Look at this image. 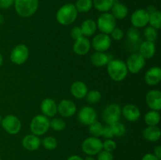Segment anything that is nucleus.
I'll return each instance as SVG.
<instances>
[{
    "label": "nucleus",
    "mask_w": 161,
    "mask_h": 160,
    "mask_svg": "<svg viewBox=\"0 0 161 160\" xmlns=\"http://www.w3.org/2000/svg\"><path fill=\"white\" fill-rule=\"evenodd\" d=\"M138 53L143 56L145 59H150L156 53L155 42L144 41L142 42L138 47Z\"/></svg>",
    "instance_id": "23"
},
{
    "label": "nucleus",
    "mask_w": 161,
    "mask_h": 160,
    "mask_svg": "<svg viewBox=\"0 0 161 160\" xmlns=\"http://www.w3.org/2000/svg\"><path fill=\"white\" fill-rule=\"evenodd\" d=\"M41 144H42L44 148L47 149V150L52 151L54 150L57 147V146H58V141H57V140L53 136H48L44 137L42 139V141H41Z\"/></svg>",
    "instance_id": "35"
},
{
    "label": "nucleus",
    "mask_w": 161,
    "mask_h": 160,
    "mask_svg": "<svg viewBox=\"0 0 161 160\" xmlns=\"http://www.w3.org/2000/svg\"><path fill=\"white\" fill-rule=\"evenodd\" d=\"M67 160H83V158L77 155H71L70 157H69V158H67Z\"/></svg>",
    "instance_id": "46"
},
{
    "label": "nucleus",
    "mask_w": 161,
    "mask_h": 160,
    "mask_svg": "<svg viewBox=\"0 0 161 160\" xmlns=\"http://www.w3.org/2000/svg\"><path fill=\"white\" fill-rule=\"evenodd\" d=\"M111 14L116 20H123L128 14V8L121 3H114L111 9Z\"/></svg>",
    "instance_id": "26"
},
{
    "label": "nucleus",
    "mask_w": 161,
    "mask_h": 160,
    "mask_svg": "<svg viewBox=\"0 0 161 160\" xmlns=\"http://www.w3.org/2000/svg\"><path fill=\"white\" fill-rule=\"evenodd\" d=\"M40 109L43 115L47 118L54 117L58 113V104L51 98H45L40 104Z\"/></svg>",
    "instance_id": "18"
},
{
    "label": "nucleus",
    "mask_w": 161,
    "mask_h": 160,
    "mask_svg": "<svg viewBox=\"0 0 161 160\" xmlns=\"http://www.w3.org/2000/svg\"><path fill=\"white\" fill-rule=\"evenodd\" d=\"M142 136L146 141H150V142H156L160 140L161 136L160 129L157 125L146 127L142 131Z\"/></svg>",
    "instance_id": "25"
},
{
    "label": "nucleus",
    "mask_w": 161,
    "mask_h": 160,
    "mask_svg": "<svg viewBox=\"0 0 161 160\" xmlns=\"http://www.w3.org/2000/svg\"><path fill=\"white\" fill-rule=\"evenodd\" d=\"M14 8L19 16L30 17L36 13L39 7V0H14Z\"/></svg>",
    "instance_id": "3"
},
{
    "label": "nucleus",
    "mask_w": 161,
    "mask_h": 160,
    "mask_svg": "<svg viewBox=\"0 0 161 160\" xmlns=\"http://www.w3.org/2000/svg\"><path fill=\"white\" fill-rule=\"evenodd\" d=\"M144 36L146 41L155 42L157 39V36H158L157 30L151 26L146 27L144 31Z\"/></svg>",
    "instance_id": "37"
},
{
    "label": "nucleus",
    "mask_w": 161,
    "mask_h": 160,
    "mask_svg": "<svg viewBox=\"0 0 161 160\" xmlns=\"http://www.w3.org/2000/svg\"><path fill=\"white\" fill-rule=\"evenodd\" d=\"M70 35L72 39H75V40H76V39H80V38L83 36L81 29H80V27H74V28L71 30Z\"/></svg>",
    "instance_id": "41"
},
{
    "label": "nucleus",
    "mask_w": 161,
    "mask_h": 160,
    "mask_svg": "<svg viewBox=\"0 0 161 160\" xmlns=\"http://www.w3.org/2000/svg\"><path fill=\"white\" fill-rule=\"evenodd\" d=\"M14 3V0H0V9H8Z\"/></svg>",
    "instance_id": "43"
},
{
    "label": "nucleus",
    "mask_w": 161,
    "mask_h": 160,
    "mask_svg": "<svg viewBox=\"0 0 161 160\" xmlns=\"http://www.w3.org/2000/svg\"><path fill=\"white\" fill-rule=\"evenodd\" d=\"M0 160H1V157H0Z\"/></svg>",
    "instance_id": "50"
},
{
    "label": "nucleus",
    "mask_w": 161,
    "mask_h": 160,
    "mask_svg": "<svg viewBox=\"0 0 161 160\" xmlns=\"http://www.w3.org/2000/svg\"><path fill=\"white\" fill-rule=\"evenodd\" d=\"M112 39L108 35L100 34L97 35L93 38L92 46L96 52H105L111 47Z\"/></svg>",
    "instance_id": "14"
},
{
    "label": "nucleus",
    "mask_w": 161,
    "mask_h": 160,
    "mask_svg": "<svg viewBox=\"0 0 161 160\" xmlns=\"http://www.w3.org/2000/svg\"><path fill=\"white\" fill-rule=\"evenodd\" d=\"M147 106L151 110L160 111L161 109V92L158 89H151L147 93L146 97Z\"/></svg>",
    "instance_id": "16"
},
{
    "label": "nucleus",
    "mask_w": 161,
    "mask_h": 160,
    "mask_svg": "<svg viewBox=\"0 0 161 160\" xmlns=\"http://www.w3.org/2000/svg\"><path fill=\"white\" fill-rule=\"evenodd\" d=\"M161 81V69L160 67H152L145 75V82L149 86H156Z\"/></svg>",
    "instance_id": "21"
},
{
    "label": "nucleus",
    "mask_w": 161,
    "mask_h": 160,
    "mask_svg": "<svg viewBox=\"0 0 161 160\" xmlns=\"http://www.w3.org/2000/svg\"><path fill=\"white\" fill-rule=\"evenodd\" d=\"M149 13L146 9H138L134 11L130 17V22L134 28H142L149 24Z\"/></svg>",
    "instance_id": "13"
},
{
    "label": "nucleus",
    "mask_w": 161,
    "mask_h": 160,
    "mask_svg": "<svg viewBox=\"0 0 161 160\" xmlns=\"http://www.w3.org/2000/svg\"><path fill=\"white\" fill-rule=\"evenodd\" d=\"M83 160H95V158L93 156H91V155H87L86 158H83Z\"/></svg>",
    "instance_id": "47"
},
{
    "label": "nucleus",
    "mask_w": 161,
    "mask_h": 160,
    "mask_svg": "<svg viewBox=\"0 0 161 160\" xmlns=\"http://www.w3.org/2000/svg\"><path fill=\"white\" fill-rule=\"evenodd\" d=\"M110 35H111V37L110 38H112L113 39L116 41H120L124 38V32L121 28H115L113 31L110 33Z\"/></svg>",
    "instance_id": "39"
},
{
    "label": "nucleus",
    "mask_w": 161,
    "mask_h": 160,
    "mask_svg": "<svg viewBox=\"0 0 161 160\" xmlns=\"http://www.w3.org/2000/svg\"><path fill=\"white\" fill-rule=\"evenodd\" d=\"M121 115V108L117 104H109L102 111V119L108 125L119 122Z\"/></svg>",
    "instance_id": "6"
},
{
    "label": "nucleus",
    "mask_w": 161,
    "mask_h": 160,
    "mask_svg": "<svg viewBox=\"0 0 161 160\" xmlns=\"http://www.w3.org/2000/svg\"><path fill=\"white\" fill-rule=\"evenodd\" d=\"M97 160H114V158H113L112 152L102 150V152L97 154Z\"/></svg>",
    "instance_id": "40"
},
{
    "label": "nucleus",
    "mask_w": 161,
    "mask_h": 160,
    "mask_svg": "<svg viewBox=\"0 0 161 160\" xmlns=\"http://www.w3.org/2000/svg\"><path fill=\"white\" fill-rule=\"evenodd\" d=\"M92 1L93 6H94L97 10L102 13H106L111 10L115 3L114 0H92Z\"/></svg>",
    "instance_id": "29"
},
{
    "label": "nucleus",
    "mask_w": 161,
    "mask_h": 160,
    "mask_svg": "<svg viewBox=\"0 0 161 160\" xmlns=\"http://www.w3.org/2000/svg\"><path fill=\"white\" fill-rule=\"evenodd\" d=\"M78 12L72 3L64 4L60 8L56 13L57 21L61 25H70L76 20Z\"/></svg>",
    "instance_id": "2"
},
{
    "label": "nucleus",
    "mask_w": 161,
    "mask_h": 160,
    "mask_svg": "<svg viewBox=\"0 0 161 160\" xmlns=\"http://www.w3.org/2000/svg\"><path fill=\"white\" fill-rule=\"evenodd\" d=\"M97 28L101 33L110 35L115 28H116V20L114 18L111 13H103L97 18Z\"/></svg>",
    "instance_id": "5"
},
{
    "label": "nucleus",
    "mask_w": 161,
    "mask_h": 160,
    "mask_svg": "<svg viewBox=\"0 0 161 160\" xmlns=\"http://www.w3.org/2000/svg\"><path fill=\"white\" fill-rule=\"evenodd\" d=\"M91 47V43L89 39L86 37L80 38V39L75 40L73 44V51L75 54L83 56L88 53Z\"/></svg>",
    "instance_id": "19"
},
{
    "label": "nucleus",
    "mask_w": 161,
    "mask_h": 160,
    "mask_svg": "<svg viewBox=\"0 0 161 160\" xmlns=\"http://www.w3.org/2000/svg\"><path fill=\"white\" fill-rule=\"evenodd\" d=\"M128 72L137 74L142 71L146 65V59L138 53H133L128 56L126 61Z\"/></svg>",
    "instance_id": "11"
},
{
    "label": "nucleus",
    "mask_w": 161,
    "mask_h": 160,
    "mask_svg": "<svg viewBox=\"0 0 161 160\" xmlns=\"http://www.w3.org/2000/svg\"><path fill=\"white\" fill-rule=\"evenodd\" d=\"M112 130H113V134L114 136L116 137H121V136H124L126 133V126L119 121V122H116L115 123L110 125Z\"/></svg>",
    "instance_id": "36"
},
{
    "label": "nucleus",
    "mask_w": 161,
    "mask_h": 160,
    "mask_svg": "<svg viewBox=\"0 0 161 160\" xmlns=\"http://www.w3.org/2000/svg\"><path fill=\"white\" fill-rule=\"evenodd\" d=\"M105 139H113L114 137V134H113V130H112L110 125H106L104 126L103 133H102V136Z\"/></svg>",
    "instance_id": "42"
},
{
    "label": "nucleus",
    "mask_w": 161,
    "mask_h": 160,
    "mask_svg": "<svg viewBox=\"0 0 161 160\" xmlns=\"http://www.w3.org/2000/svg\"><path fill=\"white\" fill-rule=\"evenodd\" d=\"M102 150V141L98 137L89 136L82 143V151L87 155L94 156L97 155Z\"/></svg>",
    "instance_id": "7"
},
{
    "label": "nucleus",
    "mask_w": 161,
    "mask_h": 160,
    "mask_svg": "<svg viewBox=\"0 0 161 160\" xmlns=\"http://www.w3.org/2000/svg\"><path fill=\"white\" fill-rule=\"evenodd\" d=\"M50 129V119L43 115H37L32 118L30 124L31 133L36 136H42Z\"/></svg>",
    "instance_id": "4"
},
{
    "label": "nucleus",
    "mask_w": 161,
    "mask_h": 160,
    "mask_svg": "<svg viewBox=\"0 0 161 160\" xmlns=\"http://www.w3.org/2000/svg\"><path fill=\"white\" fill-rule=\"evenodd\" d=\"M75 7L78 13H87L92 9V0H77Z\"/></svg>",
    "instance_id": "31"
},
{
    "label": "nucleus",
    "mask_w": 161,
    "mask_h": 160,
    "mask_svg": "<svg viewBox=\"0 0 161 160\" xmlns=\"http://www.w3.org/2000/svg\"><path fill=\"white\" fill-rule=\"evenodd\" d=\"M76 105L72 100L64 99L58 104V113L64 118L73 116L76 112Z\"/></svg>",
    "instance_id": "15"
},
{
    "label": "nucleus",
    "mask_w": 161,
    "mask_h": 160,
    "mask_svg": "<svg viewBox=\"0 0 161 160\" xmlns=\"http://www.w3.org/2000/svg\"><path fill=\"white\" fill-rule=\"evenodd\" d=\"M66 122L61 118H53L50 120V128L53 129L57 132L62 131L65 129Z\"/></svg>",
    "instance_id": "33"
},
{
    "label": "nucleus",
    "mask_w": 161,
    "mask_h": 160,
    "mask_svg": "<svg viewBox=\"0 0 161 160\" xmlns=\"http://www.w3.org/2000/svg\"><path fill=\"white\" fill-rule=\"evenodd\" d=\"M85 98L88 103L94 104L98 103L102 100V94L97 89H93V90L88 91Z\"/></svg>",
    "instance_id": "34"
},
{
    "label": "nucleus",
    "mask_w": 161,
    "mask_h": 160,
    "mask_svg": "<svg viewBox=\"0 0 161 160\" xmlns=\"http://www.w3.org/2000/svg\"><path fill=\"white\" fill-rule=\"evenodd\" d=\"M153 154L154 155H155L157 158H158L159 159H161V146H157V147L154 148V151H153Z\"/></svg>",
    "instance_id": "45"
},
{
    "label": "nucleus",
    "mask_w": 161,
    "mask_h": 160,
    "mask_svg": "<svg viewBox=\"0 0 161 160\" xmlns=\"http://www.w3.org/2000/svg\"><path fill=\"white\" fill-rule=\"evenodd\" d=\"M1 125L7 133L15 135L21 130L22 124L18 117L14 115H8L2 119Z\"/></svg>",
    "instance_id": "8"
},
{
    "label": "nucleus",
    "mask_w": 161,
    "mask_h": 160,
    "mask_svg": "<svg viewBox=\"0 0 161 160\" xmlns=\"http://www.w3.org/2000/svg\"><path fill=\"white\" fill-rule=\"evenodd\" d=\"M107 72L110 78L115 82H122L128 74L127 65L119 59H111L107 64Z\"/></svg>",
    "instance_id": "1"
},
{
    "label": "nucleus",
    "mask_w": 161,
    "mask_h": 160,
    "mask_svg": "<svg viewBox=\"0 0 161 160\" xmlns=\"http://www.w3.org/2000/svg\"><path fill=\"white\" fill-rule=\"evenodd\" d=\"M97 114L96 110L91 106H85L80 110L77 115V119L81 124L90 125L97 120Z\"/></svg>",
    "instance_id": "12"
},
{
    "label": "nucleus",
    "mask_w": 161,
    "mask_h": 160,
    "mask_svg": "<svg viewBox=\"0 0 161 160\" xmlns=\"http://www.w3.org/2000/svg\"><path fill=\"white\" fill-rule=\"evenodd\" d=\"M3 55L2 53H0V67L3 65Z\"/></svg>",
    "instance_id": "48"
},
{
    "label": "nucleus",
    "mask_w": 161,
    "mask_h": 160,
    "mask_svg": "<svg viewBox=\"0 0 161 160\" xmlns=\"http://www.w3.org/2000/svg\"><path fill=\"white\" fill-rule=\"evenodd\" d=\"M142 40L140 38V32L138 28L134 27L129 28L127 31V40H126L125 47L127 50L133 53H136L138 50Z\"/></svg>",
    "instance_id": "10"
},
{
    "label": "nucleus",
    "mask_w": 161,
    "mask_h": 160,
    "mask_svg": "<svg viewBox=\"0 0 161 160\" xmlns=\"http://www.w3.org/2000/svg\"><path fill=\"white\" fill-rule=\"evenodd\" d=\"M144 120L147 126H155L160 122V114L159 111L150 110L145 115Z\"/></svg>",
    "instance_id": "28"
},
{
    "label": "nucleus",
    "mask_w": 161,
    "mask_h": 160,
    "mask_svg": "<svg viewBox=\"0 0 161 160\" xmlns=\"http://www.w3.org/2000/svg\"><path fill=\"white\" fill-rule=\"evenodd\" d=\"M142 160H160L155 156L153 153H147L142 157Z\"/></svg>",
    "instance_id": "44"
},
{
    "label": "nucleus",
    "mask_w": 161,
    "mask_h": 160,
    "mask_svg": "<svg viewBox=\"0 0 161 160\" xmlns=\"http://www.w3.org/2000/svg\"><path fill=\"white\" fill-rule=\"evenodd\" d=\"M80 29H81L83 35L84 37H90V36L94 35V33L97 31V24L94 20L86 19L83 21L81 26H80Z\"/></svg>",
    "instance_id": "27"
},
{
    "label": "nucleus",
    "mask_w": 161,
    "mask_h": 160,
    "mask_svg": "<svg viewBox=\"0 0 161 160\" xmlns=\"http://www.w3.org/2000/svg\"><path fill=\"white\" fill-rule=\"evenodd\" d=\"M149 24L151 27L158 30L161 28V13L160 11L154 10L149 13Z\"/></svg>",
    "instance_id": "30"
},
{
    "label": "nucleus",
    "mask_w": 161,
    "mask_h": 160,
    "mask_svg": "<svg viewBox=\"0 0 161 160\" xmlns=\"http://www.w3.org/2000/svg\"><path fill=\"white\" fill-rule=\"evenodd\" d=\"M2 119H2V116H1V115H0V124H1V122H2Z\"/></svg>",
    "instance_id": "49"
},
{
    "label": "nucleus",
    "mask_w": 161,
    "mask_h": 160,
    "mask_svg": "<svg viewBox=\"0 0 161 160\" xmlns=\"http://www.w3.org/2000/svg\"><path fill=\"white\" fill-rule=\"evenodd\" d=\"M71 94L76 99H83L88 92L87 86L82 81H75L70 88Z\"/></svg>",
    "instance_id": "22"
},
{
    "label": "nucleus",
    "mask_w": 161,
    "mask_h": 160,
    "mask_svg": "<svg viewBox=\"0 0 161 160\" xmlns=\"http://www.w3.org/2000/svg\"><path fill=\"white\" fill-rule=\"evenodd\" d=\"M121 115L128 122H136L141 117V111L134 104H127L121 108Z\"/></svg>",
    "instance_id": "17"
},
{
    "label": "nucleus",
    "mask_w": 161,
    "mask_h": 160,
    "mask_svg": "<svg viewBox=\"0 0 161 160\" xmlns=\"http://www.w3.org/2000/svg\"><path fill=\"white\" fill-rule=\"evenodd\" d=\"M102 147H103V150L105 152H113L116 149L117 144L116 141H113V139H106L104 142H102Z\"/></svg>",
    "instance_id": "38"
},
{
    "label": "nucleus",
    "mask_w": 161,
    "mask_h": 160,
    "mask_svg": "<svg viewBox=\"0 0 161 160\" xmlns=\"http://www.w3.org/2000/svg\"><path fill=\"white\" fill-rule=\"evenodd\" d=\"M111 59L112 58L110 57L109 54L105 53V52H95L94 53H93L91 57V61L93 65L97 67L107 65Z\"/></svg>",
    "instance_id": "24"
},
{
    "label": "nucleus",
    "mask_w": 161,
    "mask_h": 160,
    "mask_svg": "<svg viewBox=\"0 0 161 160\" xmlns=\"http://www.w3.org/2000/svg\"><path fill=\"white\" fill-rule=\"evenodd\" d=\"M22 146L27 151L34 152L38 150L41 146V140L39 136L32 133L27 134L22 140Z\"/></svg>",
    "instance_id": "20"
},
{
    "label": "nucleus",
    "mask_w": 161,
    "mask_h": 160,
    "mask_svg": "<svg viewBox=\"0 0 161 160\" xmlns=\"http://www.w3.org/2000/svg\"><path fill=\"white\" fill-rule=\"evenodd\" d=\"M88 126H89V133H91V136L98 138L102 136L104 125H102V122L96 120L95 122H94Z\"/></svg>",
    "instance_id": "32"
},
{
    "label": "nucleus",
    "mask_w": 161,
    "mask_h": 160,
    "mask_svg": "<svg viewBox=\"0 0 161 160\" xmlns=\"http://www.w3.org/2000/svg\"><path fill=\"white\" fill-rule=\"evenodd\" d=\"M9 57L14 64L21 65L29 58V49L25 44H18L12 50Z\"/></svg>",
    "instance_id": "9"
}]
</instances>
